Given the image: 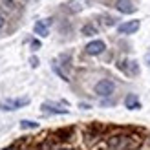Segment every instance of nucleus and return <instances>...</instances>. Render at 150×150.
Masks as SVG:
<instances>
[{
  "instance_id": "1",
  "label": "nucleus",
  "mask_w": 150,
  "mask_h": 150,
  "mask_svg": "<svg viewBox=\"0 0 150 150\" xmlns=\"http://www.w3.org/2000/svg\"><path fill=\"white\" fill-rule=\"evenodd\" d=\"M114 90H115V84L112 81H108V79H103V81H99L95 84V93L99 97H110L114 93Z\"/></svg>"
},
{
  "instance_id": "2",
  "label": "nucleus",
  "mask_w": 150,
  "mask_h": 150,
  "mask_svg": "<svg viewBox=\"0 0 150 150\" xmlns=\"http://www.w3.org/2000/svg\"><path fill=\"white\" fill-rule=\"evenodd\" d=\"M26 104H29V99L28 97H22V99H6V101H0V110H18L22 106H26Z\"/></svg>"
},
{
  "instance_id": "3",
  "label": "nucleus",
  "mask_w": 150,
  "mask_h": 150,
  "mask_svg": "<svg viewBox=\"0 0 150 150\" xmlns=\"http://www.w3.org/2000/svg\"><path fill=\"white\" fill-rule=\"evenodd\" d=\"M128 141L130 137H126V136H115L108 141V146L112 150H126L128 148Z\"/></svg>"
},
{
  "instance_id": "4",
  "label": "nucleus",
  "mask_w": 150,
  "mask_h": 150,
  "mask_svg": "<svg viewBox=\"0 0 150 150\" xmlns=\"http://www.w3.org/2000/svg\"><path fill=\"white\" fill-rule=\"evenodd\" d=\"M84 50H86L88 55H101L103 51L106 50V44H104L103 40H93V42H90Z\"/></svg>"
},
{
  "instance_id": "5",
  "label": "nucleus",
  "mask_w": 150,
  "mask_h": 150,
  "mask_svg": "<svg viewBox=\"0 0 150 150\" xmlns=\"http://www.w3.org/2000/svg\"><path fill=\"white\" fill-rule=\"evenodd\" d=\"M141 26V22L139 20H128V22H125V24L119 26V33H123V35H130V33H136L137 29Z\"/></svg>"
},
{
  "instance_id": "6",
  "label": "nucleus",
  "mask_w": 150,
  "mask_h": 150,
  "mask_svg": "<svg viewBox=\"0 0 150 150\" xmlns=\"http://www.w3.org/2000/svg\"><path fill=\"white\" fill-rule=\"evenodd\" d=\"M115 7H117V9L121 11V13H126V15H130V13L136 11V6H134L130 0H117Z\"/></svg>"
},
{
  "instance_id": "7",
  "label": "nucleus",
  "mask_w": 150,
  "mask_h": 150,
  "mask_svg": "<svg viewBox=\"0 0 150 150\" xmlns=\"http://www.w3.org/2000/svg\"><path fill=\"white\" fill-rule=\"evenodd\" d=\"M51 24V18H48V20H39L35 24V33L37 35H40V37H48V26Z\"/></svg>"
},
{
  "instance_id": "8",
  "label": "nucleus",
  "mask_w": 150,
  "mask_h": 150,
  "mask_svg": "<svg viewBox=\"0 0 150 150\" xmlns=\"http://www.w3.org/2000/svg\"><path fill=\"white\" fill-rule=\"evenodd\" d=\"M125 106L128 108V110H137V108H141L137 95H136V93H130V95H126V99H125Z\"/></svg>"
},
{
  "instance_id": "9",
  "label": "nucleus",
  "mask_w": 150,
  "mask_h": 150,
  "mask_svg": "<svg viewBox=\"0 0 150 150\" xmlns=\"http://www.w3.org/2000/svg\"><path fill=\"white\" fill-rule=\"evenodd\" d=\"M42 110L44 112H51V114H68L66 108H57V106H51V104H48V103L42 104Z\"/></svg>"
},
{
  "instance_id": "10",
  "label": "nucleus",
  "mask_w": 150,
  "mask_h": 150,
  "mask_svg": "<svg viewBox=\"0 0 150 150\" xmlns=\"http://www.w3.org/2000/svg\"><path fill=\"white\" fill-rule=\"evenodd\" d=\"M20 128L22 130H35V128H39V123L29 121V119H22V121H20Z\"/></svg>"
},
{
  "instance_id": "11",
  "label": "nucleus",
  "mask_w": 150,
  "mask_h": 150,
  "mask_svg": "<svg viewBox=\"0 0 150 150\" xmlns=\"http://www.w3.org/2000/svg\"><path fill=\"white\" fill-rule=\"evenodd\" d=\"M81 33H82V35H86V37H93V35H97V28L92 26V24H86V26H82Z\"/></svg>"
},
{
  "instance_id": "12",
  "label": "nucleus",
  "mask_w": 150,
  "mask_h": 150,
  "mask_svg": "<svg viewBox=\"0 0 150 150\" xmlns=\"http://www.w3.org/2000/svg\"><path fill=\"white\" fill-rule=\"evenodd\" d=\"M4 7H7V9H15V2L13 0H4Z\"/></svg>"
},
{
  "instance_id": "13",
  "label": "nucleus",
  "mask_w": 150,
  "mask_h": 150,
  "mask_svg": "<svg viewBox=\"0 0 150 150\" xmlns=\"http://www.w3.org/2000/svg\"><path fill=\"white\" fill-rule=\"evenodd\" d=\"M31 48H33V50L40 48V42H39V40H33V42H31Z\"/></svg>"
},
{
  "instance_id": "14",
  "label": "nucleus",
  "mask_w": 150,
  "mask_h": 150,
  "mask_svg": "<svg viewBox=\"0 0 150 150\" xmlns=\"http://www.w3.org/2000/svg\"><path fill=\"white\" fill-rule=\"evenodd\" d=\"M29 62H31V66H33V68H35L37 64H39V61H37V57H31V59H29Z\"/></svg>"
},
{
  "instance_id": "15",
  "label": "nucleus",
  "mask_w": 150,
  "mask_h": 150,
  "mask_svg": "<svg viewBox=\"0 0 150 150\" xmlns=\"http://www.w3.org/2000/svg\"><path fill=\"white\" fill-rule=\"evenodd\" d=\"M4 26V18H2V15H0V28Z\"/></svg>"
},
{
  "instance_id": "16",
  "label": "nucleus",
  "mask_w": 150,
  "mask_h": 150,
  "mask_svg": "<svg viewBox=\"0 0 150 150\" xmlns=\"http://www.w3.org/2000/svg\"><path fill=\"white\" fill-rule=\"evenodd\" d=\"M146 64H150V55H148V57H146Z\"/></svg>"
},
{
  "instance_id": "17",
  "label": "nucleus",
  "mask_w": 150,
  "mask_h": 150,
  "mask_svg": "<svg viewBox=\"0 0 150 150\" xmlns=\"http://www.w3.org/2000/svg\"><path fill=\"white\" fill-rule=\"evenodd\" d=\"M4 150H15V148H13V146H9V148H4Z\"/></svg>"
},
{
  "instance_id": "18",
  "label": "nucleus",
  "mask_w": 150,
  "mask_h": 150,
  "mask_svg": "<svg viewBox=\"0 0 150 150\" xmlns=\"http://www.w3.org/2000/svg\"><path fill=\"white\" fill-rule=\"evenodd\" d=\"M62 150H70V148H62Z\"/></svg>"
}]
</instances>
